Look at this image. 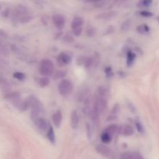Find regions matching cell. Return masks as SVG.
I'll use <instances>...</instances> for the list:
<instances>
[{"mask_svg": "<svg viewBox=\"0 0 159 159\" xmlns=\"http://www.w3.org/2000/svg\"><path fill=\"white\" fill-rule=\"evenodd\" d=\"M130 26H131V22H130V20H126L122 24L121 29L124 31H127L130 28Z\"/></svg>", "mask_w": 159, "mask_h": 159, "instance_id": "obj_19", "label": "cell"}, {"mask_svg": "<svg viewBox=\"0 0 159 159\" xmlns=\"http://www.w3.org/2000/svg\"><path fill=\"white\" fill-rule=\"evenodd\" d=\"M73 84L68 79H63L58 85V92L62 96H68L72 92Z\"/></svg>", "mask_w": 159, "mask_h": 159, "instance_id": "obj_3", "label": "cell"}, {"mask_svg": "<svg viewBox=\"0 0 159 159\" xmlns=\"http://www.w3.org/2000/svg\"><path fill=\"white\" fill-rule=\"evenodd\" d=\"M119 132L124 136H130L133 134L134 129L130 125H124L119 127Z\"/></svg>", "mask_w": 159, "mask_h": 159, "instance_id": "obj_10", "label": "cell"}, {"mask_svg": "<svg viewBox=\"0 0 159 159\" xmlns=\"http://www.w3.org/2000/svg\"><path fill=\"white\" fill-rule=\"evenodd\" d=\"M157 20H158V23H159V16H158V17H157Z\"/></svg>", "mask_w": 159, "mask_h": 159, "instance_id": "obj_27", "label": "cell"}, {"mask_svg": "<svg viewBox=\"0 0 159 159\" xmlns=\"http://www.w3.org/2000/svg\"><path fill=\"white\" fill-rule=\"evenodd\" d=\"M30 100V106L32 108L31 112V118L34 121L41 117V115L43 112V107L41 102L36 98L31 97Z\"/></svg>", "mask_w": 159, "mask_h": 159, "instance_id": "obj_1", "label": "cell"}, {"mask_svg": "<svg viewBox=\"0 0 159 159\" xmlns=\"http://www.w3.org/2000/svg\"><path fill=\"white\" fill-rule=\"evenodd\" d=\"M101 141H102V143H105V144H108L111 141V135H110L109 134L103 132L102 135H101Z\"/></svg>", "mask_w": 159, "mask_h": 159, "instance_id": "obj_16", "label": "cell"}, {"mask_svg": "<svg viewBox=\"0 0 159 159\" xmlns=\"http://www.w3.org/2000/svg\"><path fill=\"white\" fill-rule=\"evenodd\" d=\"M149 30L150 29H149V27L146 24H141L137 27V30H138V32L140 33V34H142L148 33Z\"/></svg>", "mask_w": 159, "mask_h": 159, "instance_id": "obj_15", "label": "cell"}, {"mask_svg": "<svg viewBox=\"0 0 159 159\" xmlns=\"http://www.w3.org/2000/svg\"><path fill=\"white\" fill-rule=\"evenodd\" d=\"M152 3V1H148V0H145V1H140L138 3V7H148Z\"/></svg>", "mask_w": 159, "mask_h": 159, "instance_id": "obj_20", "label": "cell"}, {"mask_svg": "<svg viewBox=\"0 0 159 159\" xmlns=\"http://www.w3.org/2000/svg\"><path fill=\"white\" fill-rule=\"evenodd\" d=\"M0 9H1V6H0Z\"/></svg>", "mask_w": 159, "mask_h": 159, "instance_id": "obj_28", "label": "cell"}, {"mask_svg": "<svg viewBox=\"0 0 159 159\" xmlns=\"http://www.w3.org/2000/svg\"><path fill=\"white\" fill-rule=\"evenodd\" d=\"M96 152L99 154H100L101 155L105 157H109L111 155V151L109 148L107 146L104 145V144H99L96 147Z\"/></svg>", "mask_w": 159, "mask_h": 159, "instance_id": "obj_9", "label": "cell"}, {"mask_svg": "<svg viewBox=\"0 0 159 159\" xmlns=\"http://www.w3.org/2000/svg\"><path fill=\"white\" fill-rule=\"evenodd\" d=\"M38 82H39V85H40V86L45 87V86H47L48 84H49L50 82H49V79H48V78L44 77V76H43V77L40 78V79H39Z\"/></svg>", "mask_w": 159, "mask_h": 159, "instance_id": "obj_17", "label": "cell"}, {"mask_svg": "<svg viewBox=\"0 0 159 159\" xmlns=\"http://www.w3.org/2000/svg\"><path fill=\"white\" fill-rule=\"evenodd\" d=\"M140 14H141L142 16H144V17L152 16V13L151 12H148V11H141V12H140Z\"/></svg>", "mask_w": 159, "mask_h": 159, "instance_id": "obj_23", "label": "cell"}, {"mask_svg": "<svg viewBox=\"0 0 159 159\" xmlns=\"http://www.w3.org/2000/svg\"><path fill=\"white\" fill-rule=\"evenodd\" d=\"M39 71L44 77L50 76L54 73V66L53 62L48 59H43L39 65Z\"/></svg>", "mask_w": 159, "mask_h": 159, "instance_id": "obj_2", "label": "cell"}, {"mask_svg": "<svg viewBox=\"0 0 159 159\" xmlns=\"http://www.w3.org/2000/svg\"><path fill=\"white\" fill-rule=\"evenodd\" d=\"M117 131H119V127H118L116 125H114V124H113V125H110L109 127H107V128L104 130V132L109 134L111 135V136L113 134H115Z\"/></svg>", "mask_w": 159, "mask_h": 159, "instance_id": "obj_12", "label": "cell"}, {"mask_svg": "<svg viewBox=\"0 0 159 159\" xmlns=\"http://www.w3.org/2000/svg\"><path fill=\"white\" fill-rule=\"evenodd\" d=\"M132 159H144V158H143V157L141 156L140 154L134 153V154H133V157H132Z\"/></svg>", "mask_w": 159, "mask_h": 159, "instance_id": "obj_25", "label": "cell"}, {"mask_svg": "<svg viewBox=\"0 0 159 159\" xmlns=\"http://www.w3.org/2000/svg\"><path fill=\"white\" fill-rule=\"evenodd\" d=\"M53 122H54V124L57 127H60V124L61 123L62 120V114L61 113V111H57L54 113L53 115Z\"/></svg>", "mask_w": 159, "mask_h": 159, "instance_id": "obj_11", "label": "cell"}, {"mask_svg": "<svg viewBox=\"0 0 159 159\" xmlns=\"http://www.w3.org/2000/svg\"><path fill=\"white\" fill-rule=\"evenodd\" d=\"M13 77L16 78V79H19V80L22 81L25 79V75L21 72H16L13 74Z\"/></svg>", "mask_w": 159, "mask_h": 159, "instance_id": "obj_21", "label": "cell"}, {"mask_svg": "<svg viewBox=\"0 0 159 159\" xmlns=\"http://www.w3.org/2000/svg\"><path fill=\"white\" fill-rule=\"evenodd\" d=\"M120 111V106L118 105V104H116V105L114 106V107L113 108V110H112V113L113 114H117L118 113H119Z\"/></svg>", "mask_w": 159, "mask_h": 159, "instance_id": "obj_24", "label": "cell"}, {"mask_svg": "<svg viewBox=\"0 0 159 159\" xmlns=\"http://www.w3.org/2000/svg\"><path fill=\"white\" fill-rule=\"evenodd\" d=\"M115 16H116L115 12H108L99 15V16H98V18L104 19V20H110V19H112L113 17H114Z\"/></svg>", "mask_w": 159, "mask_h": 159, "instance_id": "obj_14", "label": "cell"}, {"mask_svg": "<svg viewBox=\"0 0 159 159\" xmlns=\"http://www.w3.org/2000/svg\"><path fill=\"white\" fill-rule=\"evenodd\" d=\"M57 61L59 65H68V64H69L71 62V57L68 54L63 52L59 54L57 58Z\"/></svg>", "mask_w": 159, "mask_h": 159, "instance_id": "obj_7", "label": "cell"}, {"mask_svg": "<svg viewBox=\"0 0 159 159\" xmlns=\"http://www.w3.org/2000/svg\"><path fill=\"white\" fill-rule=\"evenodd\" d=\"M53 23H54V26L57 28V29L61 30L65 26V19L61 14H54L52 16Z\"/></svg>", "mask_w": 159, "mask_h": 159, "instance_id": "obj_5", "label": "cell"}, {"mask_svg": "<svg viewBox=\"0 0 159 159\" xmlns=\"http://www.w3.org/2000/svg\"><path fill=\"white\" fill-rule=\"evenodd\" d=\"M34 123H35L37 127L40 130V131L48 132L50 125L48 126V124L47 123V121L45 120L44 118H43V117L39 118V119H37V120L34 121Z\"/></svg>", "mask_w": 159, "mask_h": 159, "instance_id": "obj_6", "label": "cell"}, {"mask_svg": "<svg viewBox=\"0 0 159 159\" xmlns=\"http://www.w3.org/2000/svg\"><path fill=\"white\" fill-rule=\"evenodd\" d=\"M137 127H138V130H139L140 132L143 131V127L141 124H139V123H138V124H137Z\"/></svg>", "mask_w": 159, "mask_h": 159, "instance_id": "obj_26", "label": "cell"}, {"mask_svg": "<svg viewBox=\"0 0 159 159\" xmlns=\"http://www.w3.org/2000/svg\"><path fill=\"white\" fill-rule=\"evenodd\" d=\"M47 133H48V138L49 139V141L52 144H54L55 143V134H54V129H53V127L51 126L49 127V129H48Z\"/></svg>", "mask_w": 159, "mask_h": 159, "instance_id": "obj_13", "label": "cell"}, {"mask_svg": "<svg viewBox=\"0 0 159 159\" xmlns=\"http://www.w3.org/2000/svg\"><path fill=\"white\" fill-rule=\"evenodd\" d=\"M132 157H133V155L130 154V152H125L121 155L120 159H132Z\"/></svg>", "mask_w": 159, "mask_h": 159, "instance_id": "obj_22", "label": "cell"}, {"mask_svg": "<svg viewBox=\"0 0 159 159\" xmlns=\"http://www.w3.org/2000/svg\"><path fill=\"white\" fill-rule=\"evenodd\" d=\"M80 116L77 110H73L71 114V126L73 129H77L79 127Z\"/></svg>", "mask_w": 159, "mask_h": 159, "instance_id": "obj_8", "label": "cell"}, {"mask_svg": "<svg viewBox=\"0 0 159 159\" xmlns=\"http://www.w3.org/2000/svg\"><path fill=\"white\" fill-rule=\"evenodd\" d=\"M83 19L80 16H76L73 19L71 22V30L74 34V35L79 36L82 34V27H83Z\"/></svg>", "mask_w": 159, "mask_h": 159, "instance_id": "obj_4", "label": "cell"}, {"mask_svg": "<svg viewBox=\"0 0 159 159\" xmlns=\"http://www.w3.org/2000/svg\"><path fill=\"white\" fill-rule=\"evenodd\" d=\"M135 59V54L132 52H129L127 54V65L130 66Z\"/></svg>", "mask_w": 159, "mask_h": 159, "instance_id": "obj_18", "label": "cell"}]
</instances>
